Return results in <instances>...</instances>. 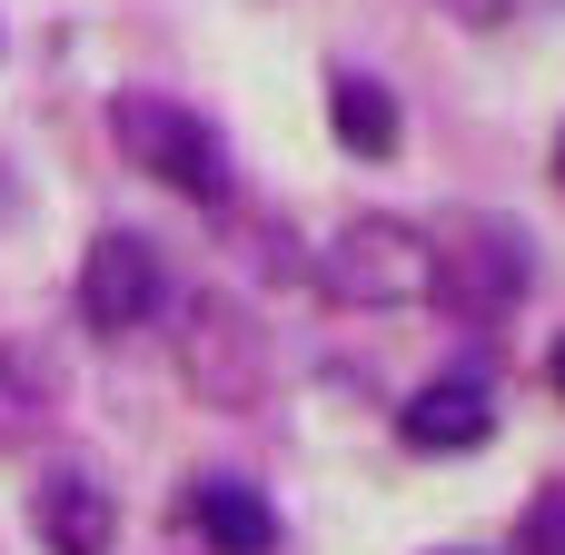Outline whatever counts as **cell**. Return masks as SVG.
Wrapping results in <instances>:
<instances>
[{"mask_svg": "<svg viewBox=\"0 0 565 555\" xmlns=\"http://www.w3.org/2000/svg\"><path fill=\"white\" fill-rule=\"evenodd\" d=\"M318 288L338 308H417V298H437V238L417 218H387V209L377 218H348L328 238Z\"/></svg>", "mask_w": 565, "mask_h": 555, "instance_id": "cell-1", "label": "cell"}, {"mask_svg": "<svg viewBox=\"0 0 565 555\" xmlns=\"http://www.w3.org/2000/svg\"><path fill=\"white\" fill-rule=\"evenodd\" d=\"M109 129H119V149H129L149 179H169L179 199H199V209L228 199V149H218V129H209L199 109H179V99H119Z\"/></svg>", "mask_w": 565, "mask_h": 555, "instance_id": "cell-2", "label": "cell"}, {"mask_svg": "<svg viewBox=\"0 0 565 555\" xmlns=\"http://www.w3.org/2000/svg\"><path fill=\"white\" fill-rule=\"evenodd\" d=\"M179 377H189L199 397H218V407H258V387H268V338L248 328V308L189 298V318H179Z\"/></svg>", "mask_w": 565, "mask_h": 555, "instance_id": "cell-3", "label": "cell"}, {"mask_svg": "<svg viewBox=\"0 0 565 555\" xmlns=\"http://www.w3.org/2000/svg\"><path fill=\"white\" fill-rule=\"evenodd\" d=\"M437 298H457L467 318H507L526 298V238L497 218H467L457 238H437Z\"/></svg>", "mask_w": 565, "mask_h": 555, "instance_id": "cell-4", "label": "cell"}, {"mask_svg": "<svg viewBox=\"0 0 565 555\" xmlns=\"http://www.w3.org/2000/svg\"><path fill=\"white\" fill-rule=\"evenodd\" d=\"M79 318L99 338H129L139 318H159V258H149V238H99L79 258Z\"/></svg>", "mask_w": 565, "mask_h": 555, "instance_id": "cell-5", "label": "cell"}, {"mask_svg": "<svg viewBox=\"0 0 565 555\" xmlns=\"http://www.w3.org/2000/svg\"><path fill=\"white\" fill-rule=\"evenodd\" d=\"M30 526H40V546H50V555H109V546H119V506H109L99 477H79V467L40 477Z\"/></svg>", "mask_w": 565, "mask_h": 555, "instance_id": "cell-6", "label": "cell"}, {"mask_svg": "<svg viewBox=\"0 0 565 555\" xmlns=\"http://www.w3.org/2000/svg\"><path fill=\"white\" fill-rule=\"evenodd\" d=\"M407 447H427V457H457V447H487V427H497V397L477 387V377H437V387H417L407 397Z\"/></svg>", "mask_w": 565, "mask_h": 555, "instance_id": "cell-7", "label": "cell"}, {"mask_svg": "<svg viewBox=\"0 0 565 555\" xmlns=\"http://www.w3.org/2000/svg\"><path fill=\"white\" fill-rule=\"evenodd\" d=\"M189 516H199V536L218 555H268L278 546V516L238 487V477H209V487H189Z\"/></svg>", "mask_w": 565, "mask_h": 555, "instance_id": "cell-8", "label": "cell"}, {"mask_svg": "<svg viewBox=\"0 0 565 555\" xmlns=\"http://www.w3.org/2000/svg\"><path fill=\"white\" fill-rule=\"evenodd\" d=\"M328 129H338L358 159H387V149H397V99H387L377 79H358V70H348V79L328 89Z\"/></svg>", "mask_w": 565, "mask_h": 555, "instance_id": "cell-9", "label": "cell"}, {"mask_svg": "<svg viewBox=\"0 0 565 555\" xmlns=\"http://www.w3.org/2000/svg\"><path fill=\"white\" fill-rule=\"evenodd\" d=\"M526 555H565V487H556V497H536V516H526Z\"/></svg>", "mask_w": 565, "mask_h": 555, "instance_id": "cell-10", "label": "cell"}, {"mask_svg": "<svg viewBox=\"0 0 565 555\" xmlns=\"http://www.w3.org/2000/svg\"><path fill=\"white\" fill-rule=\"evenodd\" d=\"M556 387H565V338H556Z\"/></svg>", "mask_w": 565, "mask_h": 555, "instance_id": "cell-11", "label": "cell"}, {"mask_svg": "<svg viewBox=\"0 0 565 555\" xmlns=\"http://www.w3.org/2000/svg\"><path fill=\"white\" fill-rule=\"evenodd\" d=\"M556 179H565V139H556Z\"/></svg>", "mask_w": 565, "mask_h": 555, "instance_id": "cell-12", "label": "cell"}, {"mask_svg": "<svg viewBox=\"0 0 565 555\" xmlns=\"http://www.w3.org/2000/svg\"><path fill=\"white\" fill-rule=\"evenodd\" d=\"M467 10H477V0H467Z\"/></svg>", "mask_w": 565, "mask_h": 555, "instance_id": "cell-13", "label": "cell"}]
</instances>
